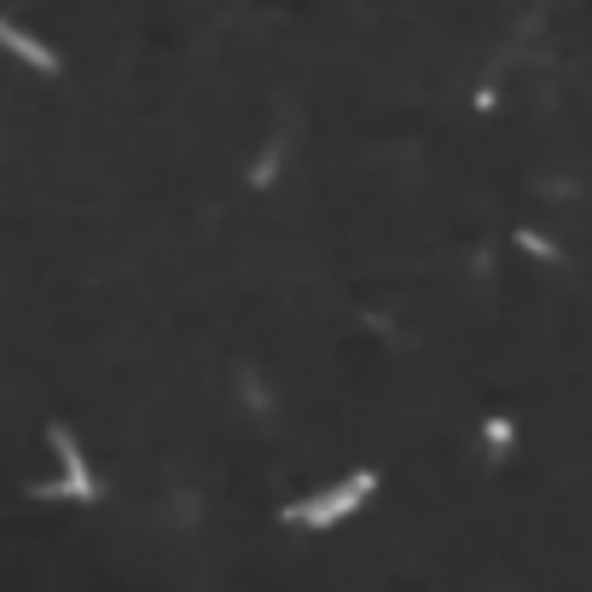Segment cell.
<instances>
[{
	"label": "cell",
	"instance_id": "cell-2",
	"mask_svg": "<svg viewBox=\"0 0 592 592\" xmlns=\"http://www.w3.org/2000/svg\"><path fill=\"white\" fill-rule=\"evenodd\" d=\"M47 442H53V453L64 459V482H41L36 500H99V482H93V471H88L82 448H76V435H70L64 424H53V430H47Z\"/></svg>",
	"mask_w": 592,
	"mask_h": 592
},
{
	"label": "cell",
	"instance_id": "cell-1",
	"mask_svg": "<svg viewBox=\"0 0 592 592\" xmlns=\"http://www.w3.org/2000/svg\"><path fill=\"white\" fill-rule=\"evenodd\" d=\"M372 488H378V476H372V471H360V476H343L338 488H325V494L285 505V518H291V523H308V529H331V523H343L349 511H360V500H367Z\"/></svg>",
	"mask_w": 592,
	"mask_h": 592
},
{
	"label": "cell",
	"instance_id": "cell-3",
	"mask_svg": "<svg viewBox=\"0 0 592 592\" xmlns=\"http://www.w3.org/2000/svg\"><path fill=\"white\" fill-rule=\"evenodd\" d=\"M0 47H7V53H18L23 64H36V70H47V76H59V53H53V47H41L36 36L12 30L7 18H0Z\"/></svg>",
	"mask_w": 592,
	"mask_h": 592
}]
</instances>
